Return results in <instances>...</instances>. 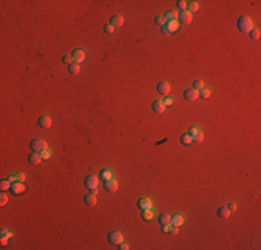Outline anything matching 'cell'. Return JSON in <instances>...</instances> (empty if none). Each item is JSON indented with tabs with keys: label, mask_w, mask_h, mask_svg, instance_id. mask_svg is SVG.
I'll use <instances>...</instances> for the list:
<instances>
[{
	"label": "cell",
	"mask_w": 261,
	"mask_h": 250,
	"mask_svg": "<svg viewBox=\"0 0 261 250\" xmlns=\"http://www.w3.org/2000/svg\"><path fill=\"white\" fill-rule=\"evenodd\" d=\"M238 28H239L240 32L249 33L251 29H253V21H251V18H249L246 15H242V17L238 20Z\"/></svg>",
	"instance_id": "1"
},
{
	"label": "cell",
	"mask_w": 261,
	"mask_h": 250,
	"mask_svg": "<svg viewBox=\"0 0 261 250\" xmlns=\"http://www.w3.org/2000/svg\"><path fill=\"white\" fill-rule=\"evenodd\" d=\"M97 184H99V178L96 175H88L85 178V186L88 189H94L97 188Z\"/></svg>",
	"instance_id": "4"
},
{
	"label": "cell",
	"mask_w": 261,
	"mask_h": 250,
	"mask_svg": "<svg viewBox=\"0 0 261 250\" xmlns=\"http://www.w3.org/2000/svg\"><path fill=\"white\" fill-rule=\"evenodd\" d=\"M138 207L142 211L147 210V208H152V200L149 197H142V199L138 200Z\"/></svg>",
	"instance_id": "9"
},
{
	"label": "cell",
	"mask_w": 261,
	"mask_h": 250,
	"mask_svg": "<svg viewBox=\"0 0 261 250\" xmlns=\"http://www.w3.org/2000/svg\"><path fill=\"white\" fill-rule=\"evenodd\" d=\"M183 97L186 100H189V102H193V100H196V99L199 97V91H196V89H188L183 93Z\"/></svg>",
	"instance_id": "12"
},
{
	"label": "cell",
	"mask_w": 261,
	"mask_h": 250,
	"mask_svg": "<svg viewBox=\"0 0 261 250\" xmlns=\"http://www.w3.org/2000/svg\"><path fill=\"white\" fill-rule=\"evenodd\" d=\"M84 202L88 204V206H96V203H97V197H96V195H93V193H88L86 196L84 197Z\"/></svg>",
	"instance_id": "15"
},
{
	"label": "cell",
	"mask_w": 261,
	"mask_h": 250,
	"mask_svg": "<svg viewBox=\"0 0 261 250\" xmlns=\"http://www.w3.org/2000/svg\"><path fill=\"white\" fill-rule=\"evenodd\" d=\"M7 202H8L7 195H6V193H2V195H0V204H2V206H6Z\"/></svg>",
	"instance_id": "37"
},
{
	"label": "cell",
	"mask_w": 261,
	"mask_h": 250,
	"mask_svg": "<svg viewBox=\"0 0 261 250\" xmlns=\"http://www.w3.org/2000/svg\"><path fill=\"white\" fill-rule=\"evenodd\" d=\"M217 215L220 218H228L231 215V211H229L228 207H220L217 210Z\"/></svg>",
	"instance_id": "19"
},
{
	"label": "cell",
	"mask_w": 261,
	"mask_h": 250,
	"mask_svg": "<svg viewBox=\"0 0 261 250\" xmlns=\"http://www.w3.org/2000/svg\"><path fill=\"white\" fill-rule=\"evenodd\" d=\"M111 178H112L111 171L107 170V168L102 170L100 171V174H99V179H102V181H107V179H111Z\"/></svg>",
	"instance_id": "20"
},
{
	"label": "cell",
	"mask_w": 261,
	"mask_h": 250,
	"mask_svg": "<svg viewBox=\"0 0 261 250\" xmlns=\"http://www.w3.org/2000/svg\"><path fill=\"white\" fill-rule=\"evenodd\" d=\"M178 17H179V14H178L175 10H168L167 13H165V15H164V18H165V21H174V20H177Z\"/></svg>",
	"instance_id": "18"
},
{
	"label": "cell",
	"mask_w": 261,
	"mask_h": 250,
	"mask_svg": "<svg viewBox=\"0 0 261 250\" xmlns=\"http://www.w3.org/2000/svg\"><path fill=\"white\" fill-rule=\"evenodd\" d=\"M10 188H11V184L8 179H3V181L0 182V189H2V190H7V189H10Z\"/></svg>",
	"instance_id": "29"
},
{
	"label": "cell",
	"mask_w": 261,
	"mask_h": 250,
	"mask_svg": "<svg viewBox=\"0 0 261 250\" xmlns=\"http://www.w3.org/2000/svg\"><path fill=\"white\" fill-rule=\"evenodd\" d=\"M170 228H171V225H170V224L163 225V232H170Z\"/></svg>",
	"instance_id": "45"
},
{
	"label": "cell",
	"mask_w": 261,
	"mask_h": 250,
	"mask_svg": "<svg viewBox=\"0 0 261 250\" xmlns=\"http://www.w3.org/2000/svg\"><path fill=\"white\" fill-rule=\"evenodd\" d=\"M152 110L156 114H161V113H164V110H165V104H164L163 100H156V102L152 104Z\"/></svg>",
	"instance_id": "11"
},
{
	"label": "cell",
	"mask_w": 261,
	"mask_h": 250,
	"mask_svg": "<svg viewBox=\"0 0 261 250\" xmlns=\"http://www.w3.org/2000/svg\"><path fill=\"white\" fill-rule=\"evenodd\" d=\"M165 26H167L168 31L172 33V32H175V31H178V28H179V22H178L177 20H174V21H168L167 24H165Z\"/></svg>",
	"instance_id": "21"
},
{
	"label": "cell",
	"mask_w": 261,
	"mask_h": 250,
	"mask_svg": "<svg viewBox=\"0 0 261 250\" xmlns=\"http://www.w3.org/2000/svg\"><path fill=\"white\" fill-rule=\"evenodd\" d=\"M10 190L14 193V195H21V193L25 192V185H24L22 182H14V184H11Z\"/></svg>",
	"instance_id": "6"
},
{
	"label": "cell",
	"mask_w": 261,
	"mask_h": 250,
	"mask_svg": "<svg viewBox=\"0 0 261 250\" xmlns=\"http://www.w3.org/2000/svg\"><path fill=\"white\" fill-rule=\"evenodd\" d=\"M28 160H29V163H31V164H39L43 159H42V156H40V153L33 152L32 154H29Z\"/></svg>",
	"instance_id": "17"
},
{
	"label": "cell",
	"mask_w": 261,
	"mask_h": 250,
	"mask_svg": "<svg viewBox=\"0 0 261 250\" xmlns=\"http://www.w3.org/2000/svg\"><path fill=\"white\" fill-rule=\"evenodd\" d=\"M170 232L172 233V235H177V233H178V227H175V225H171Z\"/></svg>",
	"instance_id": "42"
},
{
	"label": "cell",
	"mask_w": 261,
	"mask_h": 250,
	"mask_svg": "<svg viewBox=\"0 0 261 250\" xmlns=\"http://www.w3.org/2000/svg\"><path fill=\"white\" fill-rule=\"evenodd\" d=\"M109 240L112 245H121L124 242V235L120 231H112L109 233Z\"/></svg>",
	"instance_id": "3"
},
{
	"label": "cell",
	"mask_w": 261,
	"mask_h": 250,
	"mask_svg": "<svg viewBox=\"0 0 261 250\" xmlns=\"http://www.w3.org/2000/svg\"><path fill=\"white\" fill-rule=\"evenodd\" d=\"M228 208H229V211L232 213V211H235V210H236V204H235V203H229Z\"/></svg>",
	"instance_id": "43"
},
{
	"label": "cell",
	"mask_w": 261,
	"mask_h": 250,
	"mask_svg": "<svg viewBox=\"0 0 261 250\" xmlns=\"http://www.w3.org/2000/svg\"><path fill=\"white\" fill-rule=\"evenodd\" d=\"M2 238H3V239H2V242L6 243V239H10V238H11V232L3 229V231H2Z\"/></svg>",
	"instance_id": "33"
},
{
	"label": "cell",
	"mask_w": 261,
	"mask_h": 250,
	"mask_svg": "<svg viewBox=\"0 0 261 250\" xmlns=\"http://www.w3.org/2000/svg\"><path fill=\"white\" fill-rule=\"evenodd\" d=\"M178 7L181 8L182 11H185L186 8H188V3H186L185 0H179V2H178Z\"/></svg>",
	"instance_id": "38"
},
{
	"label": "cell",
	"mask_w": 261,
	"mask_h": 250,
	"mask_svg": "<svg viewBox=\"0 0 261 250\" xmlns=\"http://www.w3.org/2000/svg\"><path fill=\"white\" fill-rule=\"evenodd\" d=\"M183 222H185V218H183V215H181V214H175L174 217H171V224L175 225V227H181V225H183Z\"/></svg>",
	"instance_id": "16"
},
{
	"label": "cell",
	"mask_w": 261,
	"mask_h": 250,
	"mask_svg": "<svg viewBox=\"0 0 261 250\" xmlns=\"http://www.w3.org/2000/svg\"><path fill=\"white\" fill-rule=\"evenodd\" d=\"M181 142H182V145H190L193 142V138L189 134H185L181 136Z\"/></svg>",
	"instance_id": "26"
},
{
	"label": "cell",
	"mask_w": 261,
	"mask_h": 250,
	"mask_svg": "<svg viewBox=\"0 0 261 250\" xmlns=\"http://www.w3.org/2000/svg\"><path fill=\"white\" fill-rule=\"evenodd\" d=\"M120 249H121V250H128L129 247H128L127 243H121V245H120Z\"/></svg>",
	"instance_id": "46"
},
{
	"label": "cell",
	"mask_w": 261,
	"mask_h": 250,
	"mask_svg": "<svg viewBox=\"0 0 261 250\" xmlns=\"http://www.w3.org/2000/svg\"><path fill=\"white\" fill-rule=\"evenodd\" d=\"M63 63L64 64H71V63H74V60H72V56H64L63 57Z\"/></svg>",
	"instance_id": "39"
},
{
	"label": "cell",
	"mask_w": 261,
	"mask_h": 250,
	"mask_svg": "<svg viewBox=\"0 0 261 250\" xmlns=\"http://www.w3.org/2000/svg\"><path fill=\"white\" fill-rule=\"evenodd\" d=\"M110 24H111L114 28H121V26L124 25V18L121 17V15H118V14H117V15H112Z\"/></svg>",
	"instance_id": "14"
},
{
	"label": "cell",
	"mask_w": 261,
	"mask_h": 250,
	"mask_svg": "<svg viewBox=\"0 0 261 250\" xmlns=\"http://www.w3.org/2000/svg\"><path fill=\"white\" fill-rule=\"evenodd\" d=\"M249 33H250V38H251V39H254V40L260 38V29H258V28H253Z\"/></svg>",
	"instance_id": "31"
},
{
	"label": "cell",
	"mask_w": 261,
	"mask_h": 250,
	"mask_svg": "<svg viewBox=\"0 0 261 250\" xmlns=\"http://www.w3.org/2000/svg\"><path fill=\"white\" fill-rule=\"evenodd\" d=\"M199 132H200V128L197 127V125H195V127H192V128H190V129H189V132H188V134H189V135H190V136H192V138H193V136H195L196 134H199Z\"/></svg>",
	"instance_id": "35"
},
{
	"label": "cell",
	"mask_w": 261,
	"mask_h": 250,
	"mask_svg": "<svg viewBox=\"0 0 261 250\" xmlns=\"http://www.w3.org/2000/svg\"><path fill=\"white\" fill-rule=\"evenodd\" d=\"M203 139H204V135H203V132L200 131L199 134H196L195 136H193V140H196L197 143H200V142H203Z\"/></svg>",
	"instance_id": "36"
},
{
	"label": "cell",
	"mask_w": 261,
	"mask_h": 250,
	"mask_svg": "<svg viewBox=\"0 0 261 250\" xmlns=\"http://www.w3.org/2000/svg\"><path fill=\"white\" fill-rule=\"evenodd\" d=\"M112 31H114V26H112L111 24H106L104 25V32L106 33H112Z\"/></svg>",
	"instance_id": "40"
},
{
	"label": "cell",
	"mask_w": 261,
	"mask_h": 250,
	"mask_svg": "<svg viewBox=\"0 0 261 250\" xmlns=\"http://www.w3.org/2000/svg\"><path fill=\"white\" fill-rule=\"evenodd\" d=\"M199 96L203 99H208L211 96V89H208V88H203L201 91H199Z\"/></svg>",
	"instance_id": "25"
},
{
	"label": "cell",
	"mask_w": 261,
	"mask_h": 250,
	"mask_svg": "<svg viewBox=\"0 0 261 250\" xmlns=\"http://www.w3.org/2000/svg\"><path fill=\"white\" fill-rule=\"evenodd\" d=\"M31 149H32L33 152L36 153H40L43 152L45 149H47V143L46 140H43V139H33V140H31Z\"/></svg>",
	"instance_id": "2"
},
{
	"label": "cell",
	"mask_w": 261,
	"mask_h": 250,
	"mask_svg": "<svg viewBox=\"0 0 261 250\" xmlns=\"http://www.w3.org/2000/svg\"><path fill=\"white\" fill-rule=\"evenodd\" d=\"M161 32H163V33H165V35H170V33H171L170 31H168V28H167V26H165V25H164V26H161Z\"/></svg>",
	"instance_id": "44"
},
{
	"label": "cell",
	"mask_w": 261,
	"mask_h": 250,
	"mask_svg": "<svg viewBox=\"0 0 261 250\" xmlns=\"http://www.w3.org/2000/svg\"><path fill=\"white\" fill-rule=\"evenodd\" d=\"M170 91H171V86L167 81H161V82L157 85V92H158L160 94H163V96H168Z\"/></svg>",
	"instance_id": "5"
},
{
	"label": "cell",
	"mask_w": 261,
	"mask_h": 250,
	"mask_svg": "<svg viewBox=\"0 0 261 250\" xmlns=\"http://www.w3.org/2000/svg\"><path fill=\"white\" fill-rule=\"evenodd\" d=\"M164 104H165V107H170V106L174 104V99L172 97H165V100H163Z\"/></svg>",
	"instance_id": "41"
},
{
	"label": "cell",
	"mask_w": 261,
	"mask_h": 250,
	"mask_svg": "<svg viewBox=\"0 0 261 250\" xmlns=\"http://www.w3.org/2000/svg\"><path fill=\"white\" fill-rule=\"evenodd\" d=\"M200 7L199 2H189L188 3V11L189 13H195V11H197Z\"/></svg>",
	"instance_id": "23"
},
{
	"label": "cell",
	"mask_w": 261,
	"mask_h": 250,
	"mask_svg": "<svg viewBox=\"0 0 261 250\" xmlns=\"http://www.w3.org/2000/svg\"><path fill=\"white\" fill-rule=\"evenodd\" d=\"M158 222H160L161 225L170 224V222H171V215H168V214H160V217H158Z\"/></svg>",
	"instance_id": "22"
},
{
	"label": "cell",
	"mask_w": 261,
	"mask_h": 250,
	"mask_svg": "<svg viewBox=\"0 0 261 250\" xmlns=\"http://www.w3.org/2000/svg\"><path fill=\"white\" fill-rule=\"evenodd\" d=\"M71 56H72L74 63H76V64H79V63H82L85 60V51L82 50V49H76V50H74Z\"/></svg>",
	"instance_id": "7"
},
{
	"label": "cell",
	"mask_w": 261,
	"mask_h": 250,
	"mask_svg": "<svg viewBox=\"0 0 261 250\" xmlns=\"http://www.w3.org/2000/svg\"><path fill=\"white\" fill-rule=\"evenodd\" d=\"M14 181H17V182L25 181V174H24V172H18V174H14Z\"/></svg>",
	"instance_id": "34"
},
{
	"label": "cell",
	"mask_w": 261,
	"mask_h": 250,
	"mask_svg": "<svg viewBox=\"0 0 261 250\" xmlns=\"http://www.w3.org/2000/svg\"><path fill=\"white\" fill-rule=\"evenodd\" d=\"M91 193H93V195H96V193H97V190H96V188H94V189H91Z\"/></svg>",
	"instance_id": "47"
},
{
	"label": "cell",
	"mask_w": 261,
	"mask_h": 250,
	"mask_svg": "<svg viewBox=\"0 0 261 250\" xmlns=\"http://www.w3.org/2000/svg\"><path fill=\"white\" fill-rule=\"evenodd\" d=\"M204 88V82L201 79H197L193 82V89H196V91H201Z\"/></svg>",
	"instance_id": "27"
},
{
	"label": "cell",
	"mask_w": 261,
	"mask_h": 250,
	"mask_svg": "<svg viewBox=\"0 0 261 250\" xmlns=\"http://www.w3.org/2000/svg\"><path fill=\"white\" fill-rule=\"evenodd\" d=\"M190 21H192V13H189L188 10L182 11L179 14V22L181 24H189Z\"/></svg>",
	"instance_id": "13"
},
{
	"label": "cell",
	"mask_w": 261,
	"mask_h": 250,
	"mask_svg": "<svg viewBox=\"0 0 261 250\" xmlns=\"http://www.w3.org/2000/svg\"><path fill=\"white\" fill-rule=\"evenodd\" d=\"M104 188L106 190H109V192H115L117 189H118V182L115 181V179H107V181H104Z\"/></svg>",
	"instance_id": "10"
},
{
	"label": "cell",
	"mask_w": 261,
	"mask_h": 250,
	"mask_svg": "<svg viewBox=\"0 0 261 250\" xmlns=\"http://www.w3.org/2000/svg\"><path fill=\"white\" fill-rule=\"evenodd\" d=\"M68 71L71 74H79V71H81L79 64H76V63H71V64L68 65Z\"/></svg>",
	"instance_id": "24"
},
{
	"label": "cell",
	"mask_w": 261,
	"mask_h": 250,
	"mask_svg": "<svg viewBox=\"0 0 261 250\" xmlns=\"http://www.w3.org/2000/svg\"><path fill=\"white\" fill-rule=\"evenodd\" d=\"M38 125H39L40 128H45V129H47V128L51 127V118L49 116H42L38 120Z\"/></svg>",
	"instance_id": "8"
},
{
	"label": "cell",
	"mask_w": 261,
	"mask_h": 250,
	"mask_svg": "<svg viewBox=\"0 0 261 250\" xmlns=\"http://www.w3.org/2000/svg\"><path fill=\"white\" fill-rule=\"evenodd\" d=\"M154 21H156V24H157V25H160V26H164L165 24H167V21H165V18H164L163 15H158V17H156V20H154Z\"/></svg>",
	"instance_id": "32"
},
{
	"label": "cell",
	"mask_w": 261,
	"mask_h": 250,
	"mask_svg": "<svg viewBox=\"0 0 261 250\" xmlns=\"http://www.w3.org/2000/svg\"><path fill=\"white\" fill-rule=\"evenodd\" d=\"M153 215H154V211L152 208H147V210H143V218L145 220H152Z\"/></svg>",
	"instance_id": "28"
},
{
	"label": "cell",
	"mask_w": 261,
	"mask_h": 250,
	"mask_svg": "<svg viewBox=\"0 0 261 250\" xmlns=\"http://www.w3.org/2000/svg\"><path fill=\"white\" fill-rule=\"evenodd\" d=\"M40 156H42V159H43V160H49L51 157V150L49 147L45 149L43 152H40Z\"/></svg>",
	"instance_id": "30"
}]
</instances>
